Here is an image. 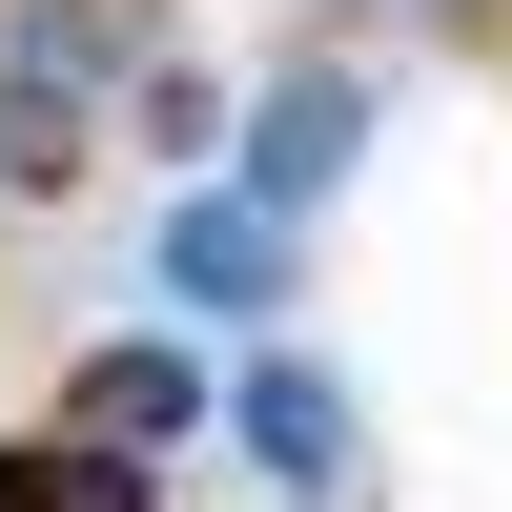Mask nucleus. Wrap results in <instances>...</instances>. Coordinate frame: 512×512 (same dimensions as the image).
I'll list each match as a JSON object with an SVG mask.
<instances>
[{"label":"nucleus","instance_id":"7","mask_svg":"<svg viewBox=\"0 0 512 512\" xmlns=\"http://www.w3.org/2000/svg\"><path fill=\"white\" fill-rule=\"evenodd\" d=\"M123 123H144L164 164H205V144H226V123H246V103H226V82H205V62H144V82H123Z\"/></svg>","mask_w":512,"mask_h":512},{"label":"nucleus","instance_id":"2","mask_svg":"<svg viewBox=\"0 0 512 512\" xmlns=\"http://www.w3.org/2000/svg\"><path fill=\"white\" fill-rule=\"evenodd\" d=\"M349 164H369V82L349 62H287L267 103H246V205H267V226H308Z\"/></svg>","mask_w":512,"mask_h":512},{"label":"nucleus","instance_id":"1","mask_svg":"<svg viewBox=\"0 0 512 512\" xmlns=\"http://www.w3.org/2000/svg\"><path fill=\"white\" fill-rule=\"evenodd\" d=\"M103 82H144L123 62V0H21V21H0V164H62L82 123H103Z\"/></svg>","mask_w":512,"mask_h":512},{"label":"nucleus","instance_id":"3","mask_svg":"<svg viewBox=\"0 0 512 512\" xmlns=\"http://www.w3.org/2000/svg\"><path fill=\"white\" fill-rule=\"evenodd\" d=\"M164 308L267 328V308H287V226H267L246 185H185V205H164Z\"/></svg>","mask_w":512,"mask_h":512},{"label":"nucleus","instance_id":"6","mask_svg":"<svg viewBox=\"0 0 512 512\" xmlns=\"http://www.w3.org/2000/svg\"><path fill=\"white\" fill-rule=\"evenodd\" d=\"M0 512H144V451H82V431H41V451H0Z\"/></svg>","mask_w":512,"mask_h":512},{"label":"nucleus","instance_id":"5","mask_svg":"<svg viewBox=\"0 0 512 512\" xmlns=\"http://www.w3.org/2000/svg\"><path fill=\"white\" fill-rule=\"evenodd\" d=\"M62 431H82V451H164V431H205V369H185V349H144V328H123V349L82 369V410H62Z\"/></svg>","mask_w":512,"mask_h":512},{"label":"nucleus","instance_id":"4","mask_svg":"<svg viewBox=\"0 0 512 512\" xmlns=\"http://www.w3.org/2000/svg\"><path fill=\"white\" fill-rule=\"evenodd\" d=\"M226 431H246V472H267V492H349V390H328L308 349H267V369H246V390H226Z\"/></svg>","mask_w":512,"mask_h":512}]
</instances>
